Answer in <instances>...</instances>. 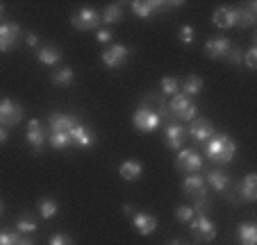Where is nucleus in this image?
<instances>
[{
    "instance_id": "nucleus-45",
    "label": "nucleus",
    "mask_w": 257,
    "mask_h": 245,
    "mask_svg": "<svg viewBox=\"0 0 257 245\" xmlns=\"http://www.w3.org/2000/svg\"><path fill=\"white\" fill-rule=\"evenodd\" d=\"M3 12H5V7H3V5H0V16H3Z\"/></svg>"
},
{
    "instance_id": "nucleus-15",
    "label": "nucleus",
    "mask_w": 257,
    "mask_h": 245,
    "mask_svg": "<svg viewBox=\"0 0 257 245\" xmlns=\"http://www.w3.org/2000/svg\"><path fill=\"white\" fill-rule=\"evenodd\" d=\"M19 37H21V25L0 23V53H10V50H14Z\"/></svg>"
},
{
    "instance_id": "nucleus-7",
    "label": "nucleus",
    "mask_w": 257,
    "mask_h": 245,
    "mask_svg": "<svg viewBox=\"0 0 257 245\" xmlns=\"http://www.w3.org/2000/svg\"><path fill=\"white\" fill-rule=\"evenodd\" d=\"M100 14L91 7H82L71 16V25L80 32H89V30H100Z\"/></svg>"
},
{
    "instance_id": "nucleus-33",
    "label": "nucleus",
    "mask_w": 257,
    "mask_h": 245,
    "mask_svg": "<svg viewBox=\"0 0 257 245\" xmlns=\"http://www.w3.org/2000/svg\"><path fill=\"white\" fill-rule=\"evenodd\" d=\"M194 211L196 213H209V209H212V200H209V195H207V191L205 193H200V195H196L194 197Z\"/></svg>"
},
{
    "instance_id": "nucleus-23",
    "label": "nucleus",
    "mask_w": 257,
    "mask_h": 245,
    "mask_svg": "<svg viewBox=\"0 0 257 245\" xmlns=\"http://www.w3.org/2000/svg\"><path fill=\"white\" fill-rule=\"evenodd\" d=\"M118 175H121V179H125V182H137V179L144 175V163L137 161V159H127V161H123L121 166H118Z\"/></svg>"
},
{
    "instance_id": "nucleus-2",
    "label": "nucleus",
    "mask_w": 257,
    "mask_h": 245,
    "mask_svg": "<svg viewBox=\"0 0 257 245\" xmlns=\"http://www.w3.org/2000/svg\"><path fill=\"white\" fill-rule=\"evenodd\" d=\"M132 123H135V127L139 132H155L162 123V116L157 114L155 107H153L151 102H146V98H144L139 109H137L135 116H132Z\"/></svg>"
},
{
    "instance_id": "nucleus-5",
    "label": "nucleus",
    "mask_w": 257,
    "mask_h": 245,
    "mask_svg": "<svg viewBox=\"0 0 257 245\" xmlns=\"http://www.w3.org/2000/svg\"><path fill=\"white\" fill-rule=\"evenodd\" d=\"M189 229L198 243H212L216 238V225L212 222V218L207 213H196L194 220L189 222Z\"/></svg>"
},
{
    "instance_id": "nucleus-19",
    "label": "nucleus",
    "mask_w": 257,
    "mask_h": 245,
    "mask_svg": "<svg viewBox=\"0 0 257 245\" xmlns=\"http://www.w3.org/2000/svg\"><path fill=\"white\" fill-rule=\"evenodd\" d=\"M212 21L221 30H232V28H237V10H232V7H218V10H214Z\"/></svg>"
},
{
    "instance_id": "nucleus-17",
    "label": "nucleus",
    "mask_w": 257,
    "mask_h": 245,
    "mask_svg": "<svg viewBox=\"0 0 257 245\" xmlns=\"http://www.w3.org/2000/svg\"><path fill=\"white\" fill-rule=\"evenodd\" d=\"M78 118L73 114H62V111H53L48 116V125H50V132H71L75 127Z\"/></svg>"
},
{
    "instance_id": "nucleus-41",
    "label": "nucleus",
    "mask_w": 257,
    "mask_h": 245,
    "mask_svg": "<svg viewBox=\"0 0 257 245\" xmlns=\"http://www.w3.org/2000/svg\"><path fill=\"white\" fill-rule=\"evenodd\" d=\"M25 46H28V48H37V46H39V37L34 32H28L25 34Z\"/></svg>"
},
{
    "instance_id": "nucleus-29",
    "label": "nucleus",
    "mask_w": 257,
    "mask_h": 245,
    "mask_svg": "<svg viewBox=\"0 0 257 245\" xmlns=\"http://www.w3.org/2000/svg\"><path fill=\"white\" fill-rule=\"evenodd\" d=\"M121 19H123V7H121V3L107 5V7H105V12L100 14V21H102L105 25H114V23H118Z\"/></svg>"
},
{
    "instance_id": "nucleus-38",
    "label": "nucleus",
    "mask_w": 257,
    "mask_h": 245,
    "mask_svg": "<svg viewBox=\"0 0 257 245\" xmlns=\"http://www.w3.org/2000/svg\"><path fill=\"white\" fill-rule=\"evenodd\" d=\"M96 39H98V44H100V46H107V44H112L114 32H112V30H107V28H100L96 32Z\"/></svg>"
},
{
    "instance_id": "nucleus-36",
    "label": "nucleus",
    "mask_w": 257,
    "mask_h": 245,
    "mask_svg": "<svg viewBox=\"0 0 257 245\" xmlns=\"http://www.w3.org/2000/svg\"><path fill=\"white\" fill-rule=\"evenodd\" d=\"M243 66H246L248 71H255L257 68V46H250L248 53L243 55Z\"/></svg>"
},
{
    "instance_id": "nucleus-20",
    "label": "nucleus",
    "mask_w": 257,
    "mask_h": 245,
    "mask_svg": "<svg viewBox=\"0 0 257 245\" xmlns=\"http://www.w3.org/2000/svg\"><path fill=\"white\" fill-rule=\"evenodd\" d=\"M207 191V184H205V177L200 173H194V175H187L185 179H182V193H185L187 197H191L194 200L196 195H200V193Z\"/></svg>"
},
{
    "instance_id": "nucleus-9",
    "label": "nucleus",
    "mask_w": 257,
    "mask_h": 245,
    "mask_svg": "<svg viewBox=\"0 0 257 245\" xmlns=\"http://www.w3.org/2000/svg\"><path fill=\"white\" fill-rule=\"evenodd\" d=\"M25 141H28L32 154H41L46 141H48V134L44 132V127H41V123L37 118H32L28 123V130H25Z\"/></svg>"
},
{
    "instance_id": "nucleus-34",
    "label": "nucleus",
    "mask_w": 257,
    "mask_h": 245,
    "mask_svg": "<svg viewBox=\"0 0 257 245\" xmlns=\"http://www.w3.org/2000/svg\"><path fill=\"white\" fill-rule=\"evenodd\" d=\"M194 216H196V211L191 204H180V207L175 209V218H178L180 222H187V225H189V222L194 220Z\"/></svg>"
},
{
    "instance_id": "nucleus-42",
    "label": "nucleus",
    "mask_w": 257,
    "mask_h": 245,
    "mask_svg": "<svg viewBox=\"0 0 257 245\" xmlns=\"http://www.w3.org/2000/svg\"><path fill=\"white\" fill-rule=\"evenodd\" d=\"M16 245H34V240L30 238V236H23V234H21L19 240H16Z\"/></svg>"
},
{
    "instance_id": "nucleus-28",
    "label": "nucleus",
    "mask_w": 257,
    "mask_h": 245,
    "mask_svg": "<svg viewBox=\"0 0 257 245\" xmlns=\"http://www.w3.org/2000/svg\"><path fill=\"white\" fill-rule=\"evenodd\" d=\"M48 143L53 150H68L73 145V139L68 136V132H50Z\"/></svg>"
},
{
    "instance_id": "nucleus-26",
    "label": "nucleus",
    "mask_w": 257,
    "mask_h": 245,
    "mask_svg": "<svg viewBox=\"0 0 257 245\" xmlns=\"http://www.w3.org/2000/svg\"><path fill=\"white\" fill-rule=\"evenodd\" d=\"M237 234L241 245H257V225L255 222H239Z\"/></svg>"
},
{
    "instance_id": "nucleus-32",
    "label": "nucleus",
    "mask_w": 257,
    "mask_h": 245,
    "mask_svg": "<svg viewBox=\"0 0 257 245\" xmlns=\"http://www.w3.org/2000/svg\"><path fill=\"white\" fill-rule=\"evenodd\" d=\"M175 93H180V80L173 75L162 77V96H171L173 98Z\"/></svg>"
},
{
    "instance_id": "nucleus-4",
    "label": "nucleus",
    "mask_w": 257,
    "mask_h": 245,
    "mask_svg": "<svg viewBox=\"0 0 257 245\" xmlns=\"http://www.w3.org/2000/svg\"><path fill=\"white\" fill-rule=\"evenodd\" d=\"M123 213H125L127 218H132V225H135V229L139 231L141 236H151L157 231V218L153 216V213L137 211V209L130 207V204H123Z\"/></svg>"
},
{
    "instance_id": "nucleus-27",
    "label": "nucleus",
    "mask_w": 257,
    "mask_h": 245,
    "mask_svg": "<svg viewBox=\"0 0 257 245\" xmlns=\"http://www.w3.org/2000/svg\"><path fill=\"white\" fill-rule=\"evenodd\" d=\"M37 209H39V216L44 218V220H53L59 213V204L53 197H41V200L37 202Z\"/></svg>"
},
{
    "instance_id": "nucleus-31",
    "label": "nucleus",
    "mask_w": 257,
    "mask_h": 245,
    "mask_svg": "<svg viewBox=\"0 0 257 245\" xmlns=\"http://www.w3.org/2000/svg\"><path fill=\"white\" fill-rule=\"evenodd\" d=\"M37 220H34L32 216H28V213H25V216H21L19 218V222H16V231H19V234H23V236H28V234H34V231H37Z\"/></svg>"
},
{
    "instance_id": "nucleus-37",
    "label": "nucleus",
    "mask_w": 257,
    "mask_h": 245,
    "mask_svg": "<svg viewBox=\"0 0 257 245\" xmlns=\"http://www.w3.org/2000/svg\"><path fill=\"white\" fill-rule=\"evenodd\" d=\"M225 62H230L232 66H239V64H243V53L237 48V46H232V48H230V53L225 55Z\"/></svg>"
},
{
    "instance_id": "nucleus-21",
    "label": "nucleus",
    "mask_w": 257,
    "mask_h": 245,
    "mask_svg": "<svg viewBox=\"0 0 257 245\" xmlns=\"http://www.w3.org/2000/svg\"><path fill=\"white\" fill-rule=\"evenodd\" d=\"M62 59H64V53L55 44L41 46V48L37 50V62L44 64V66H57Z\"/></svg>"
},
{
    "instance_id": "nucleus-40",
    "label": "nucleus",
    "mask_w": 257,
    "mask_h": 245,
    "mask_svg": "<svg viewBox=\"0 0 257 245\" xmlns=\"http://www.w3.org/2000/svg\"><path fill=\"white\" fill-rule=\"evenodd\" d=\"M48 245H75V243H73V238L66 234H55V236H50Z\"/></svg>"
},
{
    "instance_id": "nucleus-18",
    "label": "nucleus",
    "mask_w": 257,
    "mask_h": 245,
    "mask_svg": "<svg viewBox=\"0 0 257 245\" xmlns=\"http://www.w3.org/2000/svg\"><path fill=\"white\" fill-rule=\"evenodd\" d=\"M68 136L73 139V145H80V148H91L93 143H96V136H93V132L89 130L84 123H75V127H73L71 132H68Z\"/></svg>"
},
{
    "instance_id": "nucleus-11",
    "label": "nucleus",
    "mask_w": 257,
    "mask_h": 245,
    "mask_svg": "<svg viewBox=\"0 0 257 245\" xmlns=\"http://www.w3.org/2000/svg\"><path fill=\"white\" fill-rule=\"evenodd\" d=\"M23 107L16 105L14 100L5 98V100H0V125L3 127H14L19 125V120L23 118Z\"/></svg>"
},
{
    "instance_id": "nucleus-8",
    "label": "nucleus",
    "mask_w": 257,
    "mask_h": 245,
    "mask_svg": "<svg viewBox=\"0 0 257 245\" xmlns=\"http://www.w3.org/2000/svg\"><path fill=\"white\" fill-rule=\"evenodd\" d=\"M132 50L127 48V46L123 44H112V46H107L105 50H102V62H105L107 68H121L123 64L130 59Z\"/></svg>"
},
{
    "instance_id": "nucleus-25",
    "label": "nucleus",
    "mask_w": 257,
    "mask_h": 245,
    "mask_svg": "<svg viewBox=\"0 0 257 245\" xmlns=\"http://www.w3.org/2000/svg\"><path fill=\"white\" fill-rule=\"evenodd\" d=\"M73 80H75V73H73L71 66H57L50 75V82L55 87H71Z\"/></svg>"
},
{
    "instance_id": "nucleus-44",
    "label": "nucleus",
    "mask_w": 257,
    "mask_h": 245,
    "mask_svg": "<svg viewBox=\"0 0 257 245\" xmlns=\"http://www.w3.org/2000/svg\"><path fill=\"white\" fill-rule=\"evenodd\" d=\"M169 245H185V243H182V240H178V238H175V240H171Z\"/></svg>"
},
{
    "instance_id": "nucleus-6",
    "label": "nucleus",
    "mask_w": 257,
    "mask_h": 245,
    "mask_svg": "<svg viewBox=\"0 0 257 245\" xmlns=\"http://www.w3.org/2000/svg\"><path fill=\"white\" fill-rule=\"evenodd\" d=\"M175 168L187 175L200 173L203 170V157L194 148H182V150H178V157H175Z\"/></svg>"
},
{
    "instance_id": "nucleus-43",
    "label": "nucleus",
    "mask_w": 257,
    "mask_h": 245,
    "mask_svg": "<svg viewBox=\"0 0 257 245\" xmlns=\"http://www.w3.org/2000/svg\"><path fill=\"white\" fill-rule=\"evenodd\" d=\"M5 141H7V127L0 125V143H5Z\"/></svg>"
},
{
    "instance_id": "nucleus-12",
    "label": "nucleus",
    "mask_w": 257,
    "mask_h": 245,
    "mask_svg": "<svg viewBox=\"0 0 257 245\" xmlns=\"http://www.w3.org/2000/svg\"><path fill=\"white\" fill-rule=\"evenodd\" d=\"M185 139H187L185 125H180V123L171 120L169 125H166V130H164V145L169 150H173V152H178V150H182V145H185Z\"/></svg>"
},
{
    "instance_id": "nucleus-10",
    "label": "nucleus",
    "mask_w": 257,
    "mask_h": 245,
    "mask_svg": "<svg viewBox=\"0 0 257 245\" xmlns=\"http://www.w3.org/2000/svg\"><path fill=\"white\" fill-rule=\"evenodd\" d=\"M187 134H189L191 139L196 141V143H207V141L212 139L216 132H214V125L209 123L207 118H203V116H196V118L189 123V127H187Z\"/></svg>"
},
{
    "instance_id": "nucleus-13",
    "label": "nucleus",
    "mask_w": 257,
    "mask_h": 245,
    "mask_svg": "<svg viewBox=\"0 0 257 245\" xmlns=\"http://www.w3.org/2000/svg\"><path fill=\"white\" fill-rule=\"evenodd\" d=\"M205 184L212 186V191L221 193V195H228L230 197V188H232V177H230L225 170L221 168H214L205 175Z\"/></svg>"
},
{
    "instance_id": "nucleus-14",
    "label": "nucleus",
    "mask_w": 257,
    "mask_h": 245,
    "mask_svg": "<svg viewBox=\"0 0 257 245\" xmlns=\"http://www.w3.org/2000/svg\"><path fill=\"white\" fill-rule=\"evenodd\" d=\"M237 200L243 202V204H252L257 200V175L255 173H248L237 184Z\"/></svg>"
},
{
    "instance_id": "nucleus-3",
    "label": "nucleus",
    "mask_w": 257,
    "mask_h": 245,
    "mask_svg": "<svg viewBox=\"0 0 257 245\" xmlns=\"http://www.w3.org/2000/svg\"><path fill=\"white\" fill-rule=\"evenodd\" d=\"M169 116L178 123V120H185V123H191V120L198 116V107L194 105V100L185 98L182 93H175L173 98L169 100Z\"/></svg>"
},
{
    "instance_id": "nucleus-35",
    "label": "nucleus",
    "mask_w": 257,
    "mask_h": 245,
    "mask_svg": "<svg viewBox=\"0 0 257 245\" xmlns=\"http://www.w3.org/2000/svg\"><path fill=\"white\" fill-rule=\"evenodd\" d=\"M194 28H191V25H182V28H180V32H178V39L180 41H182V46H191L194 44Z\"/></svg>"
},
{
    "instance_id": "nucleus-22",
    "label": "nucleus",
    "mask_w": 257,
    "mask_h": 245,
    "mask_svg": "<svg viewBox=\"0 0 257 245\" xmlns=\"http://www.w3.org/2000/svg\"><path fill=\"white\" fill-rule=\"evenodd\" d=\"M205 89V82L200 75H187L185 82H180V93L185 98H189V100H194V98H198V93Z\"/></svg>"
},
{
    "instance_id": "nucleus-24",
    "label": "nucleus",
    "mask_w": 257,
    "mask_h": 245,
    "mask_svg": "<svg viewBox=\"0 0 257 245\" xmlns=\"http://www.w3.org/2000/svg\"><path fill=\"white\" fill-rule=\"evenodd\" d=\"M257 23V3H248L246 7L237 10V25L241 28H255Z\"/></svg>"
},
{
    "instance_id": "nucleus-39",
    "label": "nucleus",
    "mask_w": 257,
    "mask_h": 245,
    "mask_svg": "<svg viewBox=\"0 0 257 245\" xmlns=\"http://www.w3.org/2000/svg\"><path fill=\"white\" fill-rule=\"evenodd\" d=\"M19 236V231H0V245H16Z\"/></svg>"
},
{
    "instance_id": "nucleus-16",
    "label": "nucleus",
    "mask_w": 257,
    "mask_h": 245,
    "mask_svg": "<svg viewBox=\"0 0 257 245\" xmlns=\"http://www.w3.org/2000/svg\"><path fill=\"white\" fill-rule=\"evenodd\" d=\"M230 48H232V41H230L228 37H214V39L205 41V53L212 59H225Z\"/></svg>"
},
{
    "instance_id": "nucleus-30",
    "label": "nucleus",
    "mask_w": 257,
    "mask_h": 245,
    "mask_svg": "<svg viewBox=\"0 0 257 245\" xmlns=\"http://www.w3.org/2000/svg\"><path fill=\"white\" fill-rule=\"evenodd\" d=\"M130 10H132V14L139 16V19H151V16L155 14L153 0H135V3H130Z\"/></svg>"
},
{
    "instance_id": "nucleus-46",
    "label": "nucleus",
    "mask_w": 257,
    "mask_h": 245,
    "mask_svg": "<svg viewBox=\"0 0 257 245\" xmlns=\"http://www.w3.org/2000/svg\"><path fill=\"white\" fill-rule=\"evenodd\" d=\"M0 213H3V204H0Z\"/></svg>"
},
{
    "instance_id": "nucleus-1",
    "label": "nucleus",
    "mask_w": 257,
    "mask_h": 245,
    "mask_svg": "<svg viewBox=\"0 0 257 245\" xmlns=\"http://www.w3.org/2000/svg\"><path fill=\"white\" fill-rule=\"evenodd\" d=\"M205 154L212 163H218V166H225L234 159L237 154V145L230 139L228 134H214L212 139L205 143Z\"/></svg>"
}]
</instances>
